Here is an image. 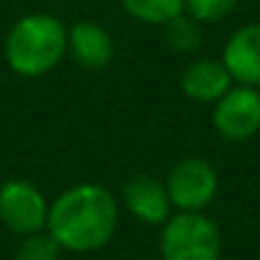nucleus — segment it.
<instances>
[{
    "instance_id": "obj_5",
    "label": "nucleus",
    "mask_w": 260,
    "mask_h": 260,
    "mask_svg": "<svg viewBox=\"0 0 260 260\" xmlns=\"http://www.w3.org/2000/svg\"><path fill=\"white\" fill-rule=\"evenodd\" d=\"M48 202L28 179H5L0 184V222L15 235L46 230Z\"/></svg>"
},
{
    "instance_id": "obj_11",
    "label": "nucleus",
    "mask_w": 260,
    "mask_h": 260,
    "mask_svg": "<svg viewBox=\"0 0 260 260\" xmlns=\"http://www.w3.org/2000/svg\"><path fill=\"white\" fill-rule=\"evenodd\" d=\"M165 41H167L170 51L179 53V56H192L202 46V28L192 15L179 13L172 20L165 23Z\"/></svg>"
},
{
    "instance_id": "obj_2",
    "label": "nucleus",
    "mask_w": 260,
    "mask_h": 260,
    "mask_svg": "<svg viewBox=\"0 0 260 260\" xmlns=\"http://www.w3.org/2000/svg\"><path fill=\"white\" fill-rule=\"evenodd\" d=\"M5 61L23 79L51 74L66 56V25L48 13L23 15L5 36Z\"/></svg>"
},
{
    "instance_id": "obj_1",
    "label": "nucleus",
    "mask_w": 260,
    "mask_h": 260,
    "mask_svg": "<svg viewBox=\"0 0 260 260\" xmlns=\"http://www.w3.org/2000/svg\"><path fill=\"white\" fill-rule=\"evenodd\" d=\"M119 228L116 197L96 182H81L63 189L48 205L46 230L71 253H93L111 243Z\"/></svg>"
},
{
    "instance_id": "obj_12",
    "label": "nucleus",
    "mask_w": 260,
    "mask_h": 260,
    "mask_svg": "<svg viewBox=\"0 0 260 260\" xmlns=\"http://www.w3.org/2000/svg\"><path fill=\"white\" fill-rule=\"evenodd\" d=\"M121 8L139 23L165 25L174 15L184 13V0H121Z\"/></svg>"
},
{
    "instance_id": "obj_10",
    "label": "nucleus",
    "mask_w": 260,
    "mask_h": 260,
    "mask_svg": "<svg viewBox=\"0 0 260 260\" xmlns=\"http://www.w3.org/2000/svg\"><path fill=\"white\" fill-rule=\"evenodd\" d=\"M233 86L228 66L217 58H194L182 71V91L187 99L200 104H215Z\"/></svg>"
},
{
    "instance_id": "obj_9",
    "label": "nucleus",
    "mask_w": 260,
    "mask_h": 260,
    "mask_svg": "<svg viewBox=\"0 0 260 260\" xmlns=\"http://www.w3.org/2000/svg\"><path fill=\"white\" fill-rule=\"evenodd\" d=\"M66 53L79 66L99 71L109 66L114 56V38L104 25L93 20H79L71 28H66Z\"/></svg>"
},
{
    "instance_id": "obj_14",
    "label": "nucleus",
    "mask_w": 260,
    "mask_h": 260,
    "mask_svg": "<svg viewBox=\"0 0 260 260\" xmlns=\"http://www.w3.org/2000/svg\"><path fill=\"white\" fill-rule=\"evenodd\" d=\"M240 0H184V13L197 23H215L228 18Z\"/></svg>"
},
{
    "instance_id": "obj_13",
    "label": "nucleus",
    "mask_w": 260,
    "mask_h": 260,
    "mask_svg": "<svg viewBox=\"0 0 260 260\" xmlns=\"http://www.w3.org/2000/svg\"><path fill=\"white\" fill-rule=\"evenodd\" d=\"M61 258V245L48 235V230H38L30 235H23L15 260H58Z\"/></svg>"
},
{
    "instance_id": "obj_4",
    "label": "nucleus",
    "mask_w": 260,
    "mask_h": 260,
    "mask_svg": "<svg viewBox=\"0 0 260 260\" xmlns=\"http://www.w3.org/2000/svg\"><path fill=\"white\" fill-rule=\"evenodd\" d=\"M167 192L177 212H202L217 197V170L202 157H184L167 174Z\"/></svg>"
},
{
    "instance_id": "obj_3",
    "label": "nucleus",
    "mask_w": 260,
    "mask_h": 260,
    "mask_svg": "<svg viewBox=\"0 0 260 260\" xmlns=\"http://www.w3.org/2000/svg\"><path fill=\"white\" fill-rule=\"evenodd\" d=\"M162 260H220V228L202 212H174L162 225Z\"/></svg>"
},
{
    "instance_id": "obj_8",
    "label": "nucleus",
    "mask_w": 260,
    "mask_h": 260,
    "mask_svg": "<svg viewBox=\"0 0 260 260\" xmlns=\"http://www.w3.org/2000/svg\"><path fill=\"white\" fill-rule=\"evenodd\" d=\"M222 63L228 66L233 81L260 88V23H248L228 38Z\"/></svg>"
},
{
    "instance_id": "obj_6",
    "label": "nucleus",
    "mask_w": 260,
    "mask_h": 260,
    "mask_svg": "<svg viewBox=\"0 0 260 260\" xmlns=\"http://www.w3.org/2000/svg\"><path fill=\"white\" fill-rule=\"evenodd\" d=\"M212 126L228 142H248L260 132V91L255 86H230L215 101Z\"/></svg>"
},
{
    "instance_id": "obj_7",
    "label": "nucleus",
    "mask_w": 260,
    "mask_h": 260,
    "mask_svg": "<svg viewBox=\"0 0 260 260\" xmlns=\"http://www.w3.org/2000/svg\"><path fill=\"white\" fill-rule=\"evenodd\" d=\"M121 200H124L126 210L137 220H142L144 225H165L174 210L170 192H167V184L144 172L134 174L124 184Z\"/></svg>"
}]
</instances>
